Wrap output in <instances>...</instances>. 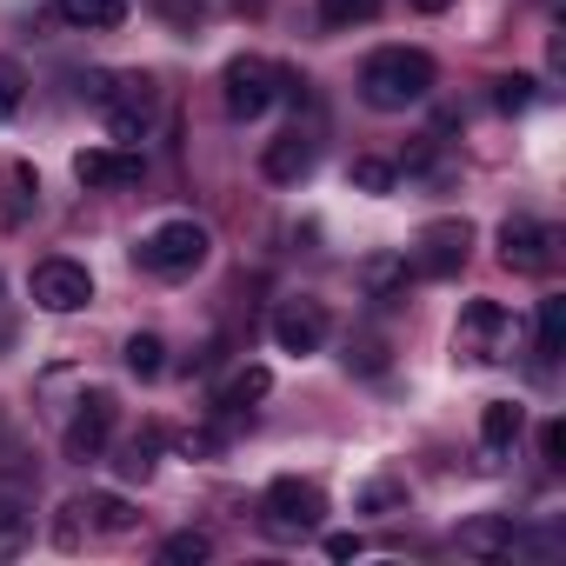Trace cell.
Listing matches in <instances>:
<instances>
[{"label":"cell","instance_id":"1","mask_svg":"<svg viewBox=\"0 0 566 566\" xmlns=\"http://www.w3.org/2000/svg\"><path fill=\"white\" fill-rule=\"evenodd\" d=\"M433 94V61L420 54V48H380V54H367V67H360V101L374 107V114H407V107H420Z\"/></svg>","mask_w":566,"mask_h":566},{"label":"cell","instance_id":"2","mask_svg":"<svg viewBox=\"0 0 566 566\" xmlns=\"http://www.w3.org/2000/svg\"><path fill=\"white\" fill-rule=\"evenodd\" d=\"M207 227L200 220H160L140 247H134V260L147 266V273H160V280H187L193 266H207Z\"/></svg>","mask_w":566,"mask_h":566},{"label":"cell","instance_id":"3","mask_svg":"<svg viewBox=\"0 0 566 566\" xmlns=\"http://www.w3.org/2000/svg\"><path fill=\"white\" fill-rule=\"evenodd\" d=\"M280 94H287V74H280L273 61H260V54H233L220 67V101H227L233 120H260Z\"/></svg>","mask_w":566,"mask_h":566},{"label":"cell","instance_id":"4","mask_svg":"<svg viewBox=\"0 0 566 566\" xmlns=\"http://www.w3.org/2000/svg\"><path fill=\"white\" fill-rule=\"evenodd\" d=\"M506 347H513V314L500 301H467L460 327H453V354L473 360V367H500Z\"/></svg>","mask_w":566,"mask_h":566},{"label":"cell","instance_id":"5","mask_svg":"<svg viewBox=\"0 0 566 566\" xmlns=\"http://www.w3.org/2000/svg\"><path fill=\"white\" fill-rule=\"evenodd\" d=\"M321 520H327V493H321L314 480L280 473V480L266 486V533H273V539H301V533H314Z\"/></svg>","mask_w":566,"mask_h":566},{"label":"cell","instance_id":"6","mask_svg":"<svg viewBox=\"0 0 566 566\" xmlns=\"http://www.w3.org/2000/svg\"><path fill=\"white\" fill-rule=\"evenodd\" d=\"M28 294H34L41 314H81V307L94 301V273H87L81 260L54 253V260H41V266L28 273Z\"/></svg>","mask_w":566,"mask_h":566},{"label":"cell","instance_id":"7","mask_svg":"<svg viewBox=\"0 0 566 566\" xmlns=\"http://www.w3.org/2000/svg\"><path fill=\"white\" fill-rule=\"evenodd\" d=\"M154 114H160V94H154V81H147V74L114 81V87H107V101H101V120H107V134H114L120 147H134V140L154 127Z\"/></svg>","mask_w":566,"mask_h":566},{"label":"cell","instance_id":"8","mask_svg":"<svg viewBox=\"0 0 566 566\" xmlns=\"http://www.w3.org/2000/svg\"><path fill=\"white\" fill-rule=\"evenodd\" d=\"M500 260H506L513 273H546V266L559 260V227H546V220H533V213H513V220L500 227Z\"/></svg>","mask_w":566,"mask_h":566},{"label":"cell","instance_id":"9","mask_svg":"<svg viewBox=\"0 0 566 566\" xmlns=\"http://www.w3.org/2000/svg\"><path fill=\"white\" fill-rule=\"evenodd\" d=\"M467 253H473V227L467 220H427L420 240H413V266L427 280H453L467 266Z\"/></svg>","mask_w":566,"mask_h":566},{"label":"cell","instance_id":"10","mask_svg":"<svg viewBox=\"0 0 566 566\" xmlns=\"http://www.w3.org/2000/svg\"><path fill=\"white\" fill-rule=\"evenodd\" d=\"M114 420H120V400L107 394V387H94L87 400H81V413L67 420V460H101L107 453V440H114Z\"/></svg>","mask_w":566,"mask_h":566},{"label":"cell","instance_id":"11","mask_svg":"<svg viewBox=\"0 0 566 566\" xmlns=\"http://www.w3.org/2000/svg\"><path fill=\"white\" fill-rule=\"evenodd\" d=\"M273 347H280V354H301V360L321 354V347H327V307L307 301V294H301V301H280V314H273Z\"/></svg>","mask_w":566,"mask_h":566},{"label":"cell","instance_id":"12","mask_svg":"<svg viewBox=\"0 0 566 566\" xmlns=\"http://www.w3.org/2000/svg\"><path fill=\"white\" fill-rule=\"evenodd\" d=\"M314 160H321V134H314V127H287V134L260 154V174H266L273 187H294V180L314 174Z\"/></svg>","mask_w":566,"mask_h":566},{"label":"cell","instance_id":"13","mask_svg":"<svg viewBox=\"0 0 566 566\" xmlns=\"http://www.w3.org/2000/svg\"><path fill=\"white\" fill-rule=\"evenodd\" d=\"M74 180L81 187H134L140 180V160L120 154V147H87V154H74Z\"/></svg>","mask_w":566,"mask_h":566},{"label":"cell","instance_id":"14","mask_svg":"<svg viewBox=\"0 0 566 566\" xmlns=\"http://www.w3.org/2000/svg\"><path fill=\"white\" fill-rule=\"evenodd\" d=\"M266 394H273V374H266V367H240V374L213 394V407H220L227 420H240V413H247L253 400H266Z\"/></svg>","mask_w":566,"mask_h":566},{"label":"cell","instance_id":"15","mask_svg":"<svg viewBox=\"0 0 566 566\" xmlns=\"http://www.w3.org/2000/svg\"><path fill=\"white\" fill-rule=\"evenodd\" d=\"M460 553H473V559H500V553H513V520H500V513L467 520V526H460Z\"/></svg>","mask_w":566,"mask_h":566},{"label":"cell","instance_id":"16","mask_svg":"<svg viewBox=\"0 0 566 566\" xmlns=\"http://www.w3.org/2000/svg\"><path fill=\"white\" fill-rule=\"evenodd\" d=\"M520 427H526V413H520L513 400H486V407H480V447H486V453H506V447L520 440Z\"/></svg>","mask_w":566,"mask_h":566},{"label":"cell","instance_id":"17","mask_svg":"<svg viewBox=\"0 0 566 566\" xmlns=\"http://www.w3.org/2000/svg\"><path fill=\"white\" fill-rule=\"evenodd\" d=\"M160 447H167V427H160V420H147V427L120 447V480H147V473H154V460H160Z\"/></svg>","mask_w":566,"mask_h":566},{"label":"cell","instance_id":"18","mask_svg":"<svg viewBox=\"0 0 566 566\" xmlns=\"http://www.w3.org/2000/svg\"><path fill=\"white\" fill-rule=\"evenodd\" d=\"M54 14H61V21H74V28L107 34V28H120V21H127V0H54Z\"/></svg>","mask_w":566,"mask_h":566},{"label":"cell","instance_id":"19","mask_svg":"<svg viewBox=\"0 0 566 566\" xmlns=\"http://www.w3.org/2000/svg\"><path fill=\"white\" fill-rule=\"evenodd\" d=\"M566 347V294H546L539 301V321H533V354L539 360H559Z\"/></svg>","mask_w":566,"mask_h":566},{"label":"cell","instance_id":"20","mask_svg":"<svg viewBox=\"0 0 566 566\" xmlns=\"http://www.w3.org/2000/svg\"><path fill=\"white\" fill-rule=\"evenodd\" d=\"M28 539H34V513H28L21 500L0 493V559H21V553H28Z\"/></svg>","mask_w":566,"mask_h":566},{"label":"cell","instance_id":"21","mask_svg":"<svg viewBox=\"0 0 566 566\" xmlns=\"http://www.w3.org/2000/svg\"><path fill=\"white\" fill-rule=\"evenodd\" d=\"M360 287H367L374 301H394V294L407 287V260H400V253H374V260L360 266Z\"/></svg>","mask_w":566,"mask_h":566},{"label":"cell","instance_id":"22","mask_svg":"<svg viewBox=\"0 0 566 566\" xmlns=\"http://www.w3.org/2000/svg\"><path fill=\"white\" fill-rule=\"evenodd\" d=\"M120 360H127L134 380H160V374H167V347H160V334H134V340L120 347Z\"/></svg>","mask_w":566,"mask_h":566},{"label":"cell","instance_id":"23","mask_svg":"<svg viewBox=\"0 0 566 566\" xmlns=\"http://www.w3.org/2000/svg\"><path fill=\"white\" fill-rule=\"evenodd\" d=\"M81 513H87V526H101V533H127V526H134V506H127L120 493H87Z\"/></svg>","mask_w":566,"mask_h":566},{"label":"cell","instance_id":"24","mask_svg":"<svg viewBox=\"0 0 566 566\" xmlns=\"http://www.w3.org/2000/svg\"><path fill=\"white\" fill-rule=\"evenodd\" d=\"M533 101H539V81H533V74H500V81H493V107H500V114H526Z\"/></svg>","mask_w":566,"mask_h":566},{"label":"cell","instance_id":"25","mask_svg":"<svg viewBox=\"0 0 566 566\" xmlns=\"http://www.w3.org/2000/svg\"><path fill=\"white\" fill-rule=\"evenodd\" d=\"M207 553H213L207 533H167V539H160V559H174V566H200Z\"/></svg>","mask_w":566,"mask_h":566},{"label":"cell","instance_id":"26","mask_svg":"<svg viewBox=\"0 0 566 566\" xmlns=\"http://www.w3.org/2000/svg\"><path fill=\"white\" fill-rule=\"evenodd\" d=\"M21 101H28V74H21V61L0 54V120H14Z\"/></svg>","mask_w":566,"mask_h":566},{"label":"cell","instance_id":"27","mask_svg":"<svg viewBox=\"0 0 566 566\" xmlns=\"http://www.w3.org/2000/svg\"><path fill=\"white\" fill-rule=\"evenodd\" d=\"M374 14H380V0H321V21L327 28H360Z\"/></svg>","mask_w":566,"mask_h":566},{"label":"cell","instance_id":"28","mask_svg":"<svg viewBox=\"0 0 566 566\" xmlns=\"http://www.w3.org/2000/svg\"><path fill=\"white\" fill-rule=\"evenodd\" d=\"M347 180H354L360 193H394V167H387V160H374V154H360V160L347 167Z\"/></svg>","mask_w":566,"mask_h":566},{"label":"cell","instance_id":"29","mask_svg":"<svg viewBox=\"0 0 566 566\" xmlns=\"http://www.w3.org/2000/svg\"><path fill=\"white\" fill-rule=\"evenodd\" d=\"M347 367L380 374V367H387V340H347Z\"/></svg>","mask_w":566,"mask_h":566},{"label":"cell","instance_id":"30","mask_svg":"<svg viewBox=\"0 0 566 566\" xmlns=\"http://www.w3.org/2000/svg\"><path fill=\"white\" fill-rule=\"evenodd\" d=\"M400 500H407V486H394V480H374V486L360 493V506H367V513H394Z\"/></svg>","mask_w":566,"mask_h":566},{"label":"cell","instance_id":"31","mask_svg":"<svg viewBox=\"0 0 566 566\" xmlns=\"http://www.w3.org/2000/svg\"><path fill=\"white\" fill-rule=\"evenodd\" d=\"M539 460H546V467H566V427H559V420L539 427Z\"/></svg>","mask_w":566,"mask_h":566},{"label":"cell","instance_id":"32","mask_svg":"<svg viewBox=\"0 0 566 566\" xmlns=\"http://www.w3.org/2000/svg\"><path fill=\"white\" fill-rule=\"evenodd\" d=\"M360 553H367L360 533H327V559H360Z\"/></svg>","mask_w":566,"mask_h":566},{"label":"cell","instance_id":"33","mask_svg":"<svg viewBox=\"0 0 566 566\" xmlns=\"http://www.w3.org/2000/svg\"><path fill=\"white\" fill-rule=\"evenodd\" d=\"M160 8H167L180 28H193V21H200V0H160Z\"/></svg>","mask_w":566,"mask_h":566},{"label":"cell","instance_id":"34","mask_svg":"<svg viewBox=\"0 0 566 566\" xmlns=\"http://www.w3.org/2000/svg\"><path fill=\"white\" fill-rule=\"evenodd\" d=\"M407 8H420V14H447L453 0H407Z\"/></svg>","mask_w":566,"mask_h":566},{"label":"cell","instance_id":"35","mask_svg":"<svg viewBox=\"0 0 566 566\" xmlns=\"http://www.w3.org/2000/svg\"><path fill=\"white\" fill-rule=\"evenodd\" d=\"M0 347H14V321H0Z\"/></svg>","mask_w":566,"mask_h":566}]
</instances>
